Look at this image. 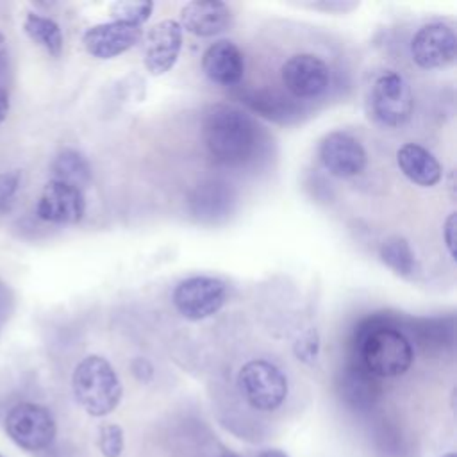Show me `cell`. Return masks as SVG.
<instances>
[{"label":"cell","mask_w":457,"mask_h":457,"mask_svg":"<svg viewBox=\"0 0 457 457\" xmlns=\"http://www.w3.org/2000/svg\"><path fill=\"white\" fill-rule=\"evenodd\" d=\"M202 137L216 162L241 166L257 150L259 127L241 109L228 104H216L204 116Z\"/></svg>","instance_id":"obj_1"},{"label":"cell","mask_w":457,"mask_h":457,"mask_svg":"<svg viewBox=\"0 0 457 457\" xmlns=\"http://www.w3.org/2000/svg\"><path fill=\"white\" fill-rule=\"evenodd\" d=\"M71 391L77 403L95 418L111 414L121 400V382L116 370L102 355L84 357L73 370Z\"/></svg>","instance_id":"obj_2"},{"label":"cell","mask_w":457,"mask_h":457,"mask_svg":"<svg viewBox=\"0 0 457 457\" xmlns=\"http://www.w3.org/2000/svg\"><path fill=\"white\" fill-rule=\"evenodd\" d=\"M414 353L409 339L395 327L373 325L359 341V366L373 377L391 378L403 375Z\"/></svg>","instance_id":"obj_3"},{"label":"cell","mask_w":457,"mask_h":457,"mask_svg":"<svg viewBox=\"0 0 457 457\" xmlns=\"http://www.w3.org/2000/svg\"><path fill=\"white\" fill-rule=\"evenodd\" d=\"M5 436L23 452L48 450L57 436V423L50 409L36 402H18L5 412Z\"/></svg>","instance_id":"obj_4"},{"label":"cell","mask_w":457,"mask_h":457,"mask_svg":"<svg viewBox=\"0 0 457 457\" xmlns=\"http://www.w3.org/2000/svg\"><path fill=\"white\" fill-rule=\"evenodd\" d=\"M237 387L246 403L257 411H275L287 396V378L273 362L252 359L237 373Z\"/></svg>","instance_id":"obj_5"},{"label":"cell","mask_w":457,"mask_h":457,"mask_svg":"<svg viewBox=\"0 0 457 457\" xmlns=\"http://www.w3.org/2000/svg\"><path fill=\"white\" fill-rule=\"evenodd\" d=\"M370 116L384 127H400L409 121L414 98L407 80L395 73L384 71L375 79L368 96Z\"/></svg>","instance_id":"obj_6"},{"label":"cell","mask_w":457,"mask_h":457,"mask_svg":"<svg viewBox=\"0 0 457 457\" xmlns=\"http://www.w3.org/2000/svg\"><path fill=\"white\" fill-rule=\"evenodd\" d=\"M175 309L191 321L216 314L227 300V284L209 275H195L180 280L173 289Z\"/></svg>","instance_id":"obj_7"},{"label":"cell","mask_w":457,"mask_h":457,"mask_svg":"<svg viewBox=\"0 0 457 457\" xmlns=\"http://www.w3.org/2000/svg\"><path fill=\"white\" fill-rule=\"evenodd\" d=\"M412 61L425 70L452 64L457 55V36L446 23H427L411 39Z\"/></svg>","instance_id":"obj_8"},{"label":"cell","mask_w":457,"mask_h":457,"mask_svg":"<svg viewBox=\"0 0 457 457\" xmlns=\"http://www.w3.org/2000/svg\"><path fill=\"white\" fill-rule=\"evenodd\" d=\"M280 79L293 96L316 98L330 84V68L318 55L296 54L282 64Z\"/></svg>","instance_id":"obj_9"},{"label":"cell","mask_w":457,"mask_h":457,"mask_svg":"<svg viewBox=\"0 0 457 457\" xmlns=\"http://www.w3.org/2000/svg\"><path fill=\"white\" fill-rule=\"evenodd\" d=\"M323 168L339 179L359 175L366 166V150L357 137L348 132L336 130L327 134L318 148Z\"/></svg>","instance_id":"obj_10"},{"label":"cell","mask_w":457,"mask_h":457,"mask_svg":"<svg viewBox=\"0 0 457 457\" xmlns=\"http://www.w3.org/2000/svg\"><path fill=\"white\" fill-rule=\"evenodd\" d=\"M84 211L86 200L82 191L57 180L46 182L36 204L37 218L55 225L79 223L84 216Z\"/></svg>","instance_id":"obj_11"},{"label":"cell","mask_w":457,"mask_h":457,"mask_svg":"<svg viewBox=\"0 0 457 457\" xmlns=\"http://www.w3.org/2000/svg\"><path fill=\"white\" fill-rule=\"evenodd\" d=\"M182 48V27L175 20H162L155 23L145 41V66L152 75L170 71Z\"/></svg>","instance_id":"obj_12"},{"label":"cell","mask_w":457,"mask_h":457,"mask_svg":"<svg viewBox=\"0 0 457 457\" xmlns=\"http://www.w3.org/2000/svg\"><path fill=\"white\" fill-rule=\"evenodd\" d=\"M141 37V29L120 21H105L89 27L82 36V45L96 59H112L132 48Z\"/></svg>","instance_id":"obj_13"},{"label":"cell","mask_w":457,"mask_h":457,"mask_svg":"<svg viewBox=\"0 0 457 457\" xmlns=\"http://www.w3.org/2000/svg\"><path fill=\"white\" fill-rule=\"evenodd\" d=\"M180 27L198 37H211L227 30L232 23V11L218 0H193L180 9Z\"/></svg>","instance_id":"obj_14"},{"label":"cell","mask_w":457,"mask_h":457,"mask_svg":"<svg viewBox=\"0 0 457 457\" xmlns=\"http://www.w3.org/2000/svg\"><path fill=\"white\" fill-rule=\"evenodd\" d=\"M202 70L214 84L236 86L245 75L243 52L228 39H218L205 48Z\"/></svg>","instance_id":"obj_15"},{"label":"cell","mask_w":457,"mask_h":457,"mask_svg":"<svg viewBox=\"0 0 457 457\" xmlns=\"http://www.w3.org/2000/svg\"><path fill=\"white\" fill-rule=\"evenodd\" d=\"M396 162L400 171L414 184L423 187L436 186L441 177L443 170L439 161L421 145L416 143H405L396 152Z\"/></svg>","instance_id":"obj_16"},{"label":"cell","mask_w":457,"mask_h":457,"mask_svg":"<svg viewBox=\"0 0 457 457\" xmlns=\"http://www.w3.org/2000/svg\"><path fill=\"white\" fill-rule=\"evenodd\" d=\"M377 386L378 384L375 382V377L357 364L343 373L341 396L353 409H368L378 396Z\"/></svg>","instance_id":"obj_17"},{"label":"cell","mask_w":457,"mask_h":457,"mask_svg":"<svg viewBox=\"0 0 457 457\" xmlns=\"http://www.w3.org/2000/svg\"><path fill=\"white\" fill-rule=\"evenodd\" d=\"M50 180H57L82 191L91 180V166L80 152L64 148L54 157L50 164Z\"/></svg>","instance_id":"obj_18"},{"label":"cell","mask_w":457,"mask_h":457,"mask_svg":"<svg viewBox=\"0 0 457 457\" xmlns=\"http://www.w3.org/2000/svg\"><path fill=\"white\" fill-rule=\"evenodd\" d=\"M23 30L36 45L45 48L52 57H59L62 54V32L57 21H54L52 18L37 12H29L23 20Z\"/></svg>","instance_id":"obj_19"},{"label":"cell","mask_w":457,"mask_h":457,"mask_svg":"<svg viewBox=\"0 0 457 457\" xmlns=\"http://www.w3.org/2000/svg\"><path fill=\"white\" fill-rule=\"evenodd\" d=\"M378 253H380L382 262L402 277H412L418 271V262H416L414 252L411 250L409 243L400 236H393V237L386 239L382 243Z\"/></svg>","instance_id":"obj_20"},{"label":"cell","mask_w":457,"mask_h":457,"mask_svg":"<svg viewBox=\"0 0 457 457\" xmlns=\"http://www.w3.org/2000/svg\"><path fill=\"white\" fill-rule=\"evenodd\" d=\"M154 4L148 0H120L109 5V14L112 21L127 23L132 27H141L152 14Z\"/></svg>","instance_id":"obj_21"},{"label":"cell","mask_w":457,"mask_h":457,"mask_svg":"<svg viewBox=\"0 0 457 457\" xmlns=\"http://www.w3.org/2000/svg\"><path fill=\"white\" fill-rule=\"evenodd\" d=\"M125 437L123 430L116 423H105L98 430V448L104 457H120L123 453Z\"/></svg>","instance_id":"obj_22"},{"label":"cell","mask_w":457,"mask_h":457,"mask_svg":"<svg viewBox=\"0 0 457 457\" xmlns=\"http://www.w3.org/2000/svg\"><path fill=\"white\" fill-rule=\"evenodd\" d=\"M21 175L20 171H2L0 173V216L7 214L16 200V195L20 191Z\"/></svg>","instance_id":"obj_23"},{"label":"cell","mask_w":457,"mask_h":457,"mask_svg":"<svg viewBox=\"0 0 457 457\" xmlns=\"http://www.w3.org/2000/svg\"><path fill=\"white\" fill-rule=\"evenodd\" d=\"M320 353V337L316 330H307L295 343V355L298 361L312 364Z\"/></svg>","instance_id":"obj_24"},{"label":"cell","mask_w":457,"mask_h":457,"mask_svg":"<svg viewBox=\"0 0 457 457\" xmlns=\"http://www.w3.org/2000/svg\"><path fill=\"white\" fill-rule=\"evenodd\" d=\"M443 239L450 257L455 255V212H450L443 223Z\"/></svg>","instance_id":"obj_25"},{"label":"cell","mask_w":457,"mask_h":457,"mask_svg":"<svg viewBox=\"0 0 457 457\" xmlns=\"http://www.w3.org/2000/svg\"><path fill=\"white\" fill-rule=\"evenodd\" d=\"M132 371L137 377V380H141V382H148L152 378V375H154L152 364L146 359H143V357H139V359H136L132 362Z\"/></svg>","instance_id":"obj_26"},{"label":"cell","mask_w":457,"mask_h":457,"mask_svg":"<svg viewBox=\"0 0 457 457\" xmlns=\"http://www.w3.org/2000/svg\"><path fill=\"white\" fill-rule=\"evenodd\" d=\"M9 109H11V96H9V91H7L4 86H0V123L7 118Z\"/></svg>","instance_id":"obj_27"},{"label":"cell","mask_w":457,"mask_h":457,"mask_svg":"<svg viewBox=\"0 0 457 457\" xmlns=\"http://www.w3.org/2000/svg\"><path fill=\"white\" fill-rule=\"evenodd\" d=\"M311 7L327 9V11H346L355 7V4H345V2H323V4H309Z\"/></svg>","instance_id":"obj_28"},{"label":"cell","mask_w":457,"mask_h":457,"mask_svg":"<svg viewBox=\"0 0 457 457\" xmlns=\"http://www.w3.org/2000/svg\"><path fill=\"white\" fill-rule=\"evenodd\" d=\"M5 66H7V48H5V37L0 32V75L4 73Z\"/></svg>","instance_id":"obj_29"},{"label":"cell","mask_w":457,"mask_h":457,"mask_svg":"<svg viewBox=\"0 0 457 457\" xmlns=\"http://www.w3.org/2000/svg\"><path fill=\"white\" fill-rule=\"evenodd\" d=\"M257 457H289V455L278 448H268V450H262Z\"/></svg>","instance_id":"obj_30"},{"label":"cell","mask_w":457,"mask_h":457,"mask_svg":"<svg viewBox=\"0 0 457 457\" xmlns=\"http://www.w3.org/2000/svg\"><path fill=\"white\" fill-rule=\"evenodd\" d=\"M220 457H239V455H236L234 452H225V453H221Z\"/></svg>","instance_id":"obj_31"},{"label":"cell","mask_w":457,"mask_h":457,"mask_svg":"<svg viewBox=\"0 0 457 457\" xmlns=\"http://www.w3.org/2000/svg\"><path fill=\"white\" fill-rule=\"evenodd\" d=\"M441 457H455V453L450 452V453H445V455H441Z\"/></svg>","instance_id":"obj_32"},{"label":"cell","mask_w":457,"mask_h":457,"mask_svg":"<svg viewBox=\"0 0 457 457\" xmlns=\"http://www.w3.org/2000/svg\"><path fill=\"white\" fill-rule=\"evenodd\" d=\"M0 457H5V455H2V453H0Z\"/></svg>","instance_id":"obj_33"}]
</instances>
